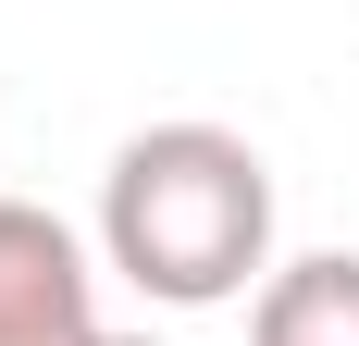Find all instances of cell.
I'll use <instances>...</instances> for the list:
<instances>
[{
    "mask_svg": "<svg viewBox=\"0 0 359 346\" xmlns=\"http://www.w3.org/2000/svg\"><path fill=\"white\" fill-rule=\"evenodd\" d=\"M111 346H161V334H111Z\"/></svg>",
    "mask_w": 359,
    "mask_h": 346,
    "instance_id": "277c9868",
    "label": "cell"
},
{
    "mask_svg": "<svg viewBox=\"0 0 359 346\" xmlns=\"http://www.w3.org/2000/svg\"><path fill=\"white\" fill-rule=\"evenodd\" d=\"M100 260L161 310H236L273 284V161L236 124H137L100 173Z\"/></svg>",
    "mask_w": 359,
    "mask_h": 346,
    "instance_id": "6da1fadb",
    "label": "cell"
},
{
    "mask_svg": "<svg viewBox=\"0 0 359 346\" xmlns=\"http://www.w3.org/2000/svg\"><path fill=\"white\" fill-rule=\"evenodd\" d=\"M0 346H111L100 321V260L62 210L0 198Z\"/></svg>",
    "mask_w": 359,
    "mask_h": 346,
    "instance_id": "7a4b0ae2",
    "label": "cell"
},
{
    "mask_svg": "<svg viewBox=\"0 0 359 346\" xmlns=\"http://www.w3.org/2000/svg\"><path fill=\"white\" fill-rule=\"evenodd\" d=\"M248 346H359V247L273 260V284L248 297Z\"/></svg>",
    "mask_w": 359,
    "mask_h": 346,
    "instance_id": "3957f363",
    "label": "cell"
}]
</instances>
